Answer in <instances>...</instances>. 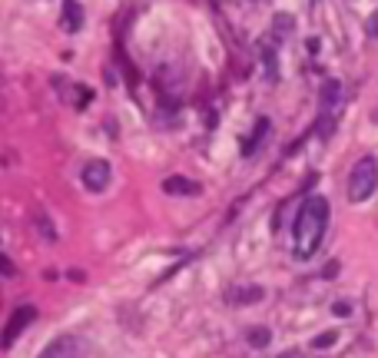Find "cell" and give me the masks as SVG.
I'll return each instance as SVG.
<instances>
[{"mask_svg": "<svg viewBox=\"0 0 378 358\" xmlns=\"http://www.w3.org/2000/svg\"><path fill=\"white\" fill-rule=\"evenodd\" d=\"M325 226H329V199H322V196L305 199L299 216H295V226H292V233H295V259H312L315 256L322 236H325Z\"/></svg>", "mask_w": 378, "mask_h": 358, "instance_id": "1", "label": "cell"}, {"mask_svg": "<svg viewBox=\"0 0 378 358\" xmlns=\"http://www.w3.org/2000/svg\"><path fill=\"white\" fill-rule=\"evenodd\" d=\"M375 189H378V163L372 156H365V159L352 166L349 173V199L352 203H365V199H372Z\"/></svg>", "mask_w": 378, "mask_h": 358, "instance_id": "2", "label": "cell"}, {"mask_svg": "<svg viewBox=\"0 0 378 358\" xmlns=\"http://www.w3.org/2000/svg\"><path fill=\"white\" fill-rule=\"evenodd\" d=\"M40 358H87V345L77 335H60L40 352Z\"/></svg>", "mask_w": 378, "mask_h": 358, "instance_id": "3", "label": "cell"}, {"mask_svg": "<svg viewBox=\"0 0 378 358\" xmlns=\"http://www.w3.org/2000/svg\"><path fill=\"white\" fill-rule=\"evenodd\" d=\"M33 319H37V309H33V305H20V309L14 312V315H10L7 329H4V335H0V345H4V349H10V345L17 342V335H20L23 329H27V325H30Z\"/></svg>", "mask_w": 378, "mask_h": 358, "instance_id": "4", "label": "cell"}, {"mask_svg": "<svg viewBox=\"0 0 378 358\" xmlns=\"http://www.w3.org/2000/svg\"><path fill=\"white\" fill-rule=\"evenodd\" d=\"M80 179H83V186H87L90 193H103V186L110 183V163L107 159H90V163L83 166Z\"/></svg>", "mask_w": 378, "mask_h": 358, "instance_id": "5", "label": "cell"}, {"mask_svg": "<svg viewBox=\"0 0 378 358\" xmlns=\"http://www.w3.org/2000/svg\"><path fill=\"white\" fill-rule=\"evenodd\" d=\"M163 193H169V196H196V193H199V183L186 179V176H169V179H163Z\"/></svg>", "mask_w": 378, "mask_h": 358, "instance_id": "6", "label": "cell"}, {"mask_svg": "<svg viewBox=\"0 0 378 358\" xmlns=\"http://www.w3.org/2000/svg\"><path fill=\"white\" fill-rule=\"evenodd\" d=\"M83 27V10H80L77 0H63V30L67 33H77Z\"/></svg>", "mask_w": 378, "mask_h": 358, "instance_id": "7", "label": "cell"}, {"mask_svg": "<svg viewBox=\"0 0 378 358\" xmlns=\"http://www.w3.org/2000/svg\"><path fill=\"white\" fill-rule=\"evenodd\" d=\"M266 133H269V120H259V123H256V130H252V136L243 143V156L256 153V149H259V143L266 139Z\"/></svg>", "mask_w": 378, "mask_h": 358, "instance_id": "8", "label": "cell"}, {"mask_svg": "<svg viewBox=\"0 0 378 358\" xmlns=\"http://www.w3.org/2000/svg\"><path fill=\"white\" fill-rule=\"evenodd\" d=\"M339 97H342V83L339 80H329L325 90H322V113H329V110L339 103Z\"/></svg>", "mask_w": 378, "mask_h": 358, "instance_id": "9", "label": "cell"}, {"mask_svg": "<svg viewBox=\"0 0 378 358\" xmlns=\"http://www.w3.org/2000/svg\"><path fill=\"white\" fill-rule=\"evenodd\" d=\"M266 292L259 289V285H249V289H236L233 292V302L236 305H252V302H259Z\"/></svg>", "mask_w": 378, "mask_h": 358, "instance_id": "10", "label": "cell"}, {"mask_svg": "<svg viewBox=\"0 0 378 358\" xmlns=\"http://www.w3.org/2000/svg\"><path fill=\"white\" fill-rule=\"evenodd\" d=\"M335 339H339L335 332H322V335L312 339V349H329V345H335Z\"/></svg>", "mask_w": 378, "mask_h": 358, "instance_id": "11", "label": "cell"}, {"mask_svg": "<svg viewBox=\"0 0 378 358\" xmlns=\"http://www.w3.org/2000/svg\"><path fill=\"white\" fill-rule=\"evenodd\" d=\"M249 342L256 345V349L269 345V329H252V332H249Z\"/></svg>", "mask_w": 378, "mask_h": 358, "instance_id": "12", "label": "cell"}, {"mask_svg": "<svg viewBox=\"0 0 378 358\" xmlns=\"http://www.w3.org/2000/svg\"><path fill=\"white\" fill-rule=\"evenodd\" d=\"M369 37H378V10L369 17Z\"/></svg>", "mask_w": 378, "mask_h": 358, "instance_id": "13", "label": "cell"}, {"mask_svg": "<svg viewBox=\"0 0 378 358\" xmlns=\"http://www.w3.org/2000/svg\"><path fill=\"white\" fill-rule=\"evenodd\" d=\"M275 30H292V17H275Z\"/></svg>", "mask_w": 378, "mask_h": 358, "instance_id": "14", "label": "cell"}, {"mask_svg": "<svg viewBox=\"0 0 378 358\" xmlns=\"http://www.w3.org/2000/svg\"><path fill=\"white\" fill-rule=\"evenodd\" d=\"M349 302H335V315H349Z\"/></svg>", "mask_w": 378, "mask_h": 358, "instance_id": "15", "label": "cell"}, {"mask_svg": "<svg viewBox=\"0 0 378 358\" xmlns=\"http://www.w3.org/2000/svg\"><path fill=\"white\" fill-rule=\"evenodd\" d=\"M0 272H4V275H14V265H10L7 259H0Z\"/></svg>", "mask_w": 378, "mask_h": 358, "instance_id": "16", "label": "cell"}, {"mask_svg": "<svg viewBox=\"0 0 378 358\" xmlns=\"http://www.w3.org/2000/svg\"><path fill=\"white\" fill-rule=\"evenodd\" d=\"M279 358H305V355H302V352H282Z\"/></svg>", "mask_w": 378, "mask_h": 358, "instance_id": "17", "label": "cell"}]
</instances>
